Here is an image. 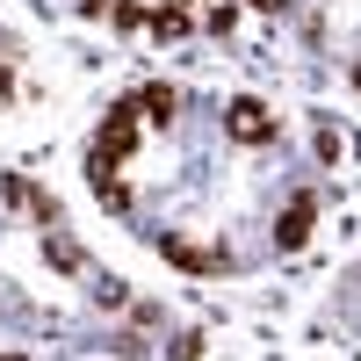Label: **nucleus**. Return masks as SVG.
<instances>
[{"mask_svg": "<svg viewBox=\"0 0 361 361\" xmlns=\"http://www.w3.org/2000/svg\"><path fill=\"white\" fill-rule=\"evenodd\" d=\"M145 29H152L159 44H180V37L195 29V15H188V8H173V0H166V8H152V15H145Z\"/></svg>", "mask_w": 361, "mask_h": 361, "instance_id": "nucleus-8", "label": "nucleus"}, {"mask_svg": "<svg viewBox=\"0 0 361 361\" xmlns=\"http://www.w3.org/2000/svg\"><path fill=\"white\" fill-rule=\"evenodd\" d=\"M8 94H15V73H8V66H0V102H8Z\"/></svg>", "mask_w": 361, "mask_h": 361, "instance_id": "nucleus-13", "label": "nucleus"}, {"mask_svg": "<svg viewBox=\"0 0 361 361\" xmlns=\"http://www.w3.org/2000/svg\"><path fill=\"white\" fill-rule=\"evenodd\" d=\"M159 253H166L173 267H188V275H224V267H231V253H209V246H188V238H173V231H159Z\"/></svg>", "mask_w": 361, "mask_h": 361, "instance_id": "nucleus-5", "label": "nucleus"}, {"mask_svg": "<svg viewBox=\"0 0 361 361\" xmlns=\"http://www.w3.org/2000/svg\"><path fill=\"white\" fill-rule=\"evenodd\" d=\"M0 195H8V202H22L44 231H51V224H66V217H58V195H51V188H37V180H22V173H0Z\"/></svg>", "mask_w": 361, "mask_h": 361, "instance_id": "nucleus-4", "label": "nucleus"}, {"mask_svg": "<svg viewBox=\"0 0 361 361\" xmlns=\"http://www.w3.org/2000/svg\"><path fill=\"white\" fill-rule=\"evenodd\" d=\"M44 260L58 267V275H87V253L66 238V224H51V231H44Z\"/></svg>", "mask_w": 361, "mask_h": 361, "instance_id": "nucleus-7", "label": "nucleus"}, {"mask_svg": "<svg viewBox=\"0 0 361 361\" xmlns=\"http://www.w3.org/2000/svg\"><path fill=\"white\" fill-rule=\"evenodd\" d=\"M130 102H137V116H145V123H173V109H180V94H173L166 80H145Z\"/></svg>", "mask_w": 361, "mask_h": 361, "instance_id": "nucleus-6", "label": "nucleus"}, {"mask_svg": "<svg viewBox=\"0 0 361 361\" xmlns=\"http://www.w3.org/2000/svg\"><path fill=\"white\" fill-rule=\"evenodd\" d=\"M116 8V0H80V15H109Z\"/></svg>", "mask_w": 361, "mask_h": 361, "instance_id": "nucleus-12", "label": "nucleus"}, {"mask_svg": "<svg viewBox=\"0 0 361 361\" xmlns=\"http://www.w3.org/2000/svg\"><path fill=\"white\" fill-rule=\"evenodd\" d=\"M173 8H195V0H173Z\"/></svg>", "mask_w": 361, "mask_h": 361, "instance_id": "nucleus-16", "label": "nucleus"}, {"mask_svg": "<svg viewBox=\"0 0 361 361\" xmlns=\"http://www.w3.org/2000/svg\"><path fill=\"white\" fill-rule=\"evenodd\" d=\"M145 15H152V8H137V0H116V8H109L116 29H145Z\"/></svg>", "mask_w": 361, "mask_h": 361, "instance_id": "nucleus-9", "label": "nucleus"}, {"mask_svg": "<svg viewBox=\"0 0 361 361\" xmlns=\"http://www.w3.org/2000/svg\"><path fill=\"white\" fill-rule=\"evenodd\" d=\"M246 8H260V15H289V0H246Z\"/></svg>", "mask_w": 361, "mask_h": 361, "instance_id": "nucleus-11", "label": "nucleus"}, {"mask_svg": "<svg viewBox=\"0 0 361 361\" xmlns=\"http://www.w3.org/2000/svg\"><path fill=\"white\" fill-rule=\"evenodd\" d=\"M173 361H202V333H180L173 340Z\"/></svg>", "mask_w": 361, "mask_h": 361, "instance_id": "nucleus-10", "label": "nucleus"}, {"mask_svg": "<svg viewBox=\"0 0 361 361\" xmlns=\"http://www.w3.org/2000/svg\"><path fill=\"white\" fill-rule=\"evenodd\" d=\"M224 137H231V145H275L282 123H275V109H267L260 94H238V102L224 109Z\"/></svg>", "mask_w": 361, "mask_h": 361, "instance_id": "nucleus-2", "label": "nucleus"}, {"mask_svg": "<svg viewBox=\"0 0 361 361\" xmlns=\"http://www.w3.org/2000/svg\"><path fill=\"white\" fill-rule=\"evenodd\" d=\"M354 87H361V58H354Z\"/></svg>", "mask_w": 361, "mask_h": 361, "instance_id": "nucleus-15", "label": "nucleus"}, {"mask_svg": "<svg viewBox=\"0 0 361 361\" xmlns=\"http://www.w3.org/2000/svg\"><path fill=\"white\" fill-rule=\"evenodd\" d=\"M0 361H29V354H0Z\"/></svg>", "mask_w": 361, "mask_h": 361, "instance_id": "nucleus-14", "label": "nucleus"}, {"mask_svg": "<svg viewBox=\"0 0 361 361\" xmlns=\"http://www.w3.org/2000/svg\"><path fill=\"white\" fill-rule=\"evenodd\" d=\"M137 102L123 94L109 116H102V130H94V145H87V188L102 195V209H116L123 217L130 209V180H123V166H130V152H137Z\"/></svg>", "mask_w": 361, "mask_h": 361, "instance_id": "nucleus-1", "label": "nucleus"}, {"mask_svg": "<svg viewBox=\"0 0 361 361\" xmlns=\"http://www.w3.org/2000/svg\"><path fill=\"white\" fill-rule=\"evenodd\" d=\"M311 231H318V188H296L289 209L275 217V246H282V253H304V246H311Z\"/></svg>", "mask_w": 361, "mask_h": 361, "instance_id": "nucleus-3", "label": "nucleus"}]
</instances>
